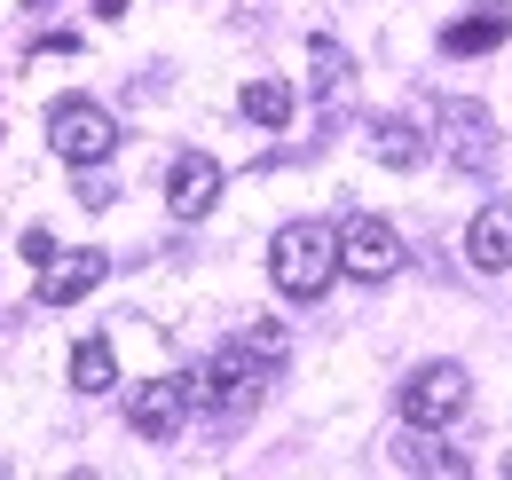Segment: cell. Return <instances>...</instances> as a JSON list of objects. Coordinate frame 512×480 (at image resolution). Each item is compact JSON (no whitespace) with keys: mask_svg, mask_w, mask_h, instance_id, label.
Instances as JSON below:
<instances>
[{"mask_svg":"<svg viewBox=\"0 0 512 480\" xmlns=\"http://www.w3.org/2000/svg\"><path fill=\"white\" fill-rule=\"evenodd\" d=\"M268 276H276V292L284 300H323L331 292V276H339V229H323V221H284L276 237H268Z\"/></svg>","mask_w":512,"mask_h":480,"instance_id":"1","label":"cell"},{"mask_svg":"<svg viewBox=\"0 0 512 480\" xmlns=\"http://www.w3.org/2000/svg\"><path fill=\"white\" fill-rule=\"evenodd\" d=\"M190 386H197V402H205L221 425H237V418H253L260 394H268V355H253L245 339H229V347L190 378Z\"/></svg>","mask_w":512,"mask_h":480,"instance_id":"2","label":"cell"},{"mask_svg":"<svg viewBox=\"0 0 512 480\" xmlns=\"http://www.w3.org/2000/svg\"><path fill=\"white\" fill-rule=\"evenodd\" d=\"M48 150L64 166H103L119 150V119L95 103V95H56L48 103Z\"/></svg>","mask_w":512,"mask_h":480,"instance_id":"3","label":"cell"},{"mask_svg":"<svg viewBox=\"0 0 512 480\" xmlns=\"http://www.w3.org/2000/svg\"><path fill=\"white\" fill-rule=\"evenodd\" d=\"M473 410V378H465V362H418L410 378H402V418L410 425H449Z\"/></svg>","mask_w":512,"mask_h":480,"instance_id":"4","label":"cell"},{"mask_svg":"<svg viewBox=\"0 0 512 480\" xmlns=\"http://www.w3.org/2000/svg\"><path fill=\"white\" fill-rule=\"evenodd\" d=\"M434 126H442V158L457 166V174H481V166L497 158V119H489L473 95H449V103H434Z\"/></svg>","mask_w":512,"mask_h":480,"instance_id":"5","label":"cell"},{"mask_svg":"<svg viewBox=\"0 0 512 480\" xmlns=\"http://www.w3.org/2000/svg\"><path fill=\"white\" fill-rule=\"evenodd\" d=\"M402 268V237L386 229L379 213H347L339 221V276H355V284H386Z\"/></svg>","mask_w":512,"mask_h":480,"instance_id":"6","label":"cell"},{"mask_svg":"<svg viewBox=\"0 0 512 480\" xmlns=\"http://www.w3.org/2000/svg\"><path fill=\"white\" fill-rule=\"evenodd\" d=\"M190 410H197L190 378H142V386L127 394V425L142 433V441H174V433L190 425Z\"/></svg>","mask_w":512,"mask_h":480,"instance_id":"7","label":"cell"},{"mask_svg":"<svg viewBox=\"0 0 512 480\" xmlns=\"http://www.w3.org/2000/svg\"><path fill=\"white\" fill-rule=\"evenodd\" d=\"M111 276V252H95V244H79V252H56L48 268H40V307H79L95 284Z\"/></svg>","mask_w":512,"mask_h":480,"instance_id":"8","label":"cell"},{"mask_svg":"<svg viewBox=\"0 0 512 480\" xmlns=\"http://www.w3.org/2000/svg\"><path fill=\"white\" fill-rule=\"evenodd\" d=\"M166 205H174V221H205V213L221 205V158L182 150V158H174V174H166Z\"/></svg>","mask_w":512,"mask_h":480,"instance_id":"9","label":"cell"},{"mask_svg":"<svg viewBox=\"0 0 512 480\" xmlns=\"http://www.w3.org/2000/svg\"><path fill=\"white\" fill-rule=\"evenodd\" d=\"M386 457H394V473H434V480H465V457H457V449L442 441V425H410V433H402V441H394Z\"/></svg>","mask_w":512,"mask_h":480,"instance_id":"10","label":"cell"},{"mask_svg":"<svg viewBox=\"0 0 512 480\" xmlns=\"http://www.w3.org/2000/svg\"><path fill=\"white\" fill-rule=\"evenodd\" d=\"M465 260H473L481 276H505V268H512V205H481V213H473Z\"/></svg>","mask_w":512,"mask_h":480,"instance_id":"11","label":"cell"},{"mask_svg":"<svg viewBox=\"0 0 512 480\" xmlns=\"http://www.w3.org/2000/svg\"><path fill=\"white\" fill-rule=\"evenodd\" d=\"M505 32H512V16L497 8V0H489L481 16H457V24L442 32V56H489V48L505 40Z\"/></svg>","mask_w":512,"mask_h":480,"instance_id":"12","label":"cell"},{"mask_svg":"<svg viewBox=\"0 0 512 480\" xmlns=\"http://www.w3.org/2000/svg\"><path fill=\"white\" fill-rule=\"evenodd\" d=\"M426 150H434V142H426L418 119H379L371 126V158H379V166H418Z\"/></svg>","mask_w":512,"mask_h":480,"instance_id":"13","label":"cell"},{"mask_svg":"<svg viewBox=\"0 0 512 480\" xmlns=\"http://www.w3.org/2000/svg\"><path fill=\"white\" fill-rule=\"evenodd\" d=\"M71 386H79V394H111V386H119L111 339H79V347H71Z\"/></svg>","mask_w":512,"mask_h":480,"instance_id":"14","label":"cell"},{"mask_svg":"<svg viewBox=\"0 0 512 480\" xmlns=\"http://www.w3.org/2000/svg\"><path fill=\"white\" fill-rule=\"evenodd\" d=\"M237 111H245L253 126H292V87H284V79H245Z\"/></svg>","mask_w":512,"mask_h":480,"instance_id":"15","label":"cell"},{"mask_svg":"<svg viewBox=\"0 0 512 480\" xmlns=\"http://www.w3.org/2000/svg\"><path fill=\"white\" fill-rule=\"evenodd\" d=\"M308 87H316L323 103H331V95L347 87V48H339L331 32H316V40H308Z\"/></svg>","mask_w":512,"mask_h":480,"instance_id":"16","label":"cell"},{"mask_svg":"<svg viewBox=\"0 0 512 480\" xmlns=\"http://www.w3.org/2000/svg\"><path fill=\"white\" fill-rule=\"evenodd\" d=\"M111 197H119V189H111V174H95V166H79V205H87V213H103Z\"/></svg>","mask_w":512,"mask_h":480,"instance_id":"17","label":"cell"},{"mask_svg":"<svg viewBox=\"0 0 512 480\" xmlns=\"http://www.w3.org/2000/svg\"><path fill=\"white\" fill-rule=\"evenodd\" d=\"M245 347H253V355H268V362H276V355H284V331H276V323H253V331H245Z\"/></svg>","mask_w":512,"mask_h":480,"instance_id":"18","label":"cell"},{"mask_svg":"<svg viewBox=\"0 0 512 480\" xmlns=\"http://www.w3.org/2000/svg\"><path fill=\"white\" fill-rule=\"evenodd\" d=\"M24 260L48 268V260H56V237H48V229H24Z\"/></svg>","mask_w":512,"mask_h":480,"instance_id":"19","label":"cell"},{"mask_svg":"<svg viewBox=\"0 0 512 480\" xmlns=\"http://www.w3.org/2000/svg\"><path fill=\"white\" fill-rule=\"evenodd\" d=\"M95 16H103V24H119V16H127V0H95Z\"/></svg>","mask_w":512,"mask_h":480,"instance_id":"20","label":"cell"},{"mask_svg":"<svg viewBox=\"0 0 512 480\" xmlns=\"http://www.w3.org/2000/svg\"><path fill=\"white\" fill-rule=\"evenodd\" d=\"M505 473H512V457H505Z\"/></svg>","mask_w":512,"mask_h":480,"instance_id":"21","label":"cell"}]
</instances>
